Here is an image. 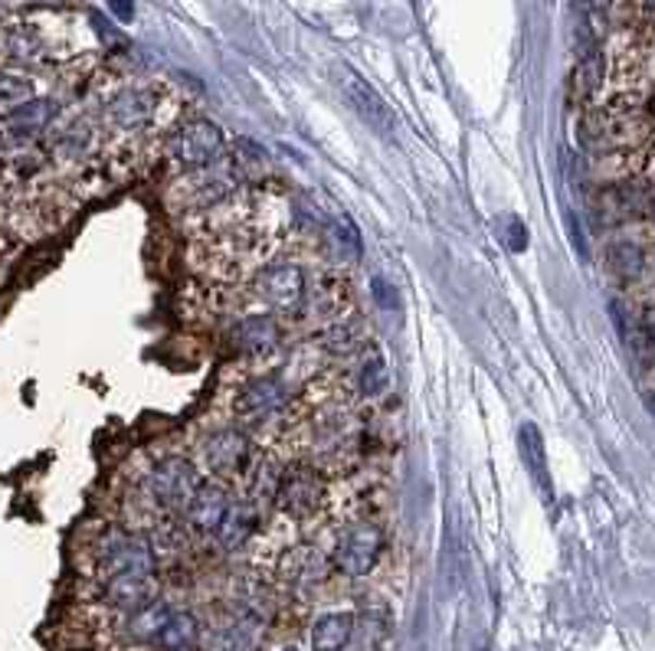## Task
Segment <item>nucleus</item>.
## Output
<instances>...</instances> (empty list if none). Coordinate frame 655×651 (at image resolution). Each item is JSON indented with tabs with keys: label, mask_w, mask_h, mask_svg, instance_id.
<instances>
[{
	"label": "nucleus",
	"mask_w": 655,
	"mask_h": 651,
	"mask_svg": "<svg viewBox=\"0 0 655 651\" xmlns=\"http://www.w3.org/2000/svg\"><path fill=\"white\" fill-rule=\"evenodd\" d=\"M197 635H200V628H197V618L190 612H171L155 641L164 651H184L197 641Z\"/></svg>",
	"instance_id": "obj_17"
},
{
	"label": "nucleus",
	"mask_w": 655,
	"mask_h": 651,
	"mask_svg": "<svg viewBox=\"0 0 655 651\" xmlns=\"http://www.w3.org/2000/svg\"><path fill=\"white\" fill-rule=\"evenodd\" d=\"M256 527H259L256 504H249V501H236L233 504L230 501V508H226V514H223V521L217 527V540H220L223 550H239L243 543H249Z\"/></svg>",
	"instance_id": "obj_14"
},
{
	"label": "nucleus",
	"mask_w": 655,
	"mask_h": 651,
	"mask_svg": "<svg viewBox=\"0 0 655 651\" xmlns=\"http://www.w3.org/2000/svg\"><path fill=\"white\" fill-rule=\"evenodd\" d=\"M106 112H109L112 125H119L122 132H145L155 122L158 102L148 89H122L112 96Z\"/></svg>",
	"instance_id": "obj_7"
},
{
	"label": "nucleus",
	"mask_w": 655,
	"mask_h": 651,
	"mask_svg": "<svg viewBox=\"0 0 655 651\" xmlns=\"http://www.w3.org/2000/svg\"><path fill=\"white\" fill-rule=\"evenodd\" d=\"M384 390H387V364H384V358L378 351H371L364 358V364L358 367V393L368 397V400H374Z\"/></svg>",
	"instance_id": "obj_21"
},
{
	"label": "nucleus",
	"mask_w": 655,
	"mask_h": 651,
	"mask_svg": "<svg viewBox=\"0 0 655 651\" xmlns=\"http://www.w3.org/2000/svg\"><path fill=\"white\" fill-rule=\"evenodd\" d=\"M321 348H324L328 354H335V358H351V354H358V351H361V331H358V324H355V321H338V324H332V328H328L324 338H321Z\"/></svg>",
	"instance_id": "obj_19"
},
{
	"label": "nucleus",
	"mask_w": 655,
	"mask_h": 651,
	"mask_svg": "<svg viewBox=\"0 0 655 651\" xmlns=\"http://www.w3.org/2000/svg\"><path fill=\"white\" fill-rule=\"evenodd\" d=\"M60 115V105L57 99H27L24 105H17L14 112H8V135L17 138V141H34L40 138Z\"/></svg>",
	"instance_id": "obj_8"
},
{
	"label": "nucleus",
	"mask_w": 655,
	"mask_h": 651,
	"mask_svg": "<svg viewBox=\"0 0 655 651\" xmlns=\"http://www.w3.org/2000/svg\"><path fill=\"white\" fill-rule=\"evenodd\" d=\"M109 8H112L122 21H132V4H128V0H109Z\"/></svg>",
	"instance_id": "obj_27"
},
{
	"label": "nucleus",
	"mask_w": 655,
	"mask_h": 651,
	"mask_svg": "<svg viewBox=\"0 0 655 651\" xmlns=\"http://www.w3.org/2000/svg\"><path fill=\"white\" fill-rule=\"evenodd\" d=\"M168 615H171L168 605H161V602H148L145 609H138V612L132 615V622H128V635H132L135 641H155L158 631H161V625L168 622Z\"/></svg>",
	"instance_id": "obj_20"
},
{
	"label": "nucleus",
	"mask_w": 655,
	"mask_h": 651,
	"mask_svg": "<svg viewBox=\"0 0 655 651\" xmlns=\"http://www.w3.org/2000/svg\"><path fill=\"white\" fill-rule=\"evenodd\" d=\"M230 508V494L223 485L217 481H200L194 498L187 501V521L200 530V534H217L223 514Z\"/></svg>",
	"instance_id": "obj_9"
},
{
	"label": "nucleus",
	"mask_w": 655,
	"mask_h": 651,
	"mask_svg": "<svg viewBox=\"0 0 655 651\" xmlns=\"http://www.w3.org/2000/svg\"><path fill=\"white\" fill-rule=\"evenodd\" d=\"M288 403V390L282 380L275 377H259V380H249L239 397H236V413L239 416H272L279 413L282 406Z\"/></svg>",
	"instance_id": "obj_10"
},
{
	"label": "nucleus",
	"mask_w": 655,
	"mask_h": 651,
	"mask_svg": "<svg viewBox=\"0 0 655 651\" xmlns=\"http://www.w3.org/2000/svg\"><path fill=\"white\" fill-rule=\"evenodd\" d=\"M521 455L528 462V472L534 475V481L541 485L544 498H551V478H547V455H544V442L534 423L521 426Z\"/></svg>",
	"instance_id": "obj_18"
},
{
	"label": "nucleus",
	"mask_w": 655,
	"mask_h": 651,
	"mask_svg": "<svg viewBox=\"0 0 655 651\" xmlns=\"http://www.w3.org/2000/svg\"><path fill=\"white\" fill-rule=\"evenodd\" d=\"M197 485H200L197 468H194L187 459L171 455V459H164V462H158V465L151 468L145 488H148L151 501H155L161 511H181V508H187V501L194 498Z\"/></svg>",
	"instance_id": "obj_3"
},
{
	"label": "nucleus",
	"mask_w": 655,
	"mask_h": 651,
	"mask_svg": "<svg viewBox=\"0 0 655 651\" xmlns=\"http://www.w3.org/2000/svg\"><path fill=\"white\" fill-rule=\"evenodd\" d=\"M86 145H89V125L86 122H73L70 128H63L57 135V148L63 158H83Z\"/></svg>",
	"instance_id": "obj_24"
},
{
	"label": "nucleus",
	"mask_w": 655,
	"mask_h": 651,
	"mask_svg": "<svg viewBox=\"0 0 655 651\" xmlns=\"http://www.w3.org/2000/svg\"><path fill=\"white\" fill-rule=\"evenodd\" d=\"M203 459H207V465H210L217 475H236V472L246 468L249 442H246V436L236 433V429L217 433V436L203 446Z\"/></svg>",
	"instance_id": "obj_12"
},
{
	"label": "nucleus",
	"mask_w": 655,
	"mask_h": 651,
	"mask_svg": "<svg viewBox=\"0 0 655 651\" xmlns=\"http://www.w3.org/2000/svg\"><path fill=\"white\" fill-rule=\"evenodd\" d=\"M321 236H324L328 252H335L342 262H358L361 252H364V246H361V233H358V226H355L351 216H335V220H328Z\"/></svg>",
	"instance_id": "obj_16"
},
{
	"label": "nucleus",
	"mask_w": 655,
	"mask_h": 651,
	"mask_svg": "<svg viewBox=\"0 0 655 651\" xmlns=\"http://www.w3.org/2000/svg\"><path fill=\"white\" fill-rule=\"evenodd\" d=\"M168 151L171 158L187 167V171H197V167H210L223 158V132L207 122V118H197V122H184L171 141H168Z\"/></svg>",
	"instance_id": "obj_1"
},
{
	"label": "nucleus",
	"mask_w": 655,
	"mask_h": 651,
	"mask_svg": "<svg viewBox=\"0 0 655 651\" xmlns=\"http://www.w3.org/2000/svg\"><path fill=\"white\" fill-rule=\"evenodd\" d=\"M609 268L619 275V278H642L645 272V252L632 242H619L609 249Z\"/></svg>",
	"instance_id": "obj_23"
},
{
	"label": "nucleus",
	"mask_w": 655,
	"mask_h": 651,
	"mask_svg": "<svg viewBox=\"0 0 655 651\" xmlns=\"http://www.w3.org/2000/svg\"><path fill=\"white\" fill-rule=\"evenodd\" d=\"M335 83L345 96V102L361 115V122L368 128H374L384 138H397V115L394 109L378 96V89H371L351 66H338L335 70Z\"/></svg>",
	"instance_id": "obj_2"
},
{
	"label": "nucleus",
	"mask_w": 655,
	"mask_h": 651,
	"mask_svg": "<svg viewBox=\"0 0 655 651\" xmlns=\"http://www.w3.org/2000/svg\"><path fill=\"white\" fill-rule=\"evenodd\" d=\"M355 638V615L351 612H328L311 628L314 651H345Z\"/></svg>",
	"instance_id": "obj_15"
},
{
	"label": "nucleus",
	"mask_w": 655,
	"mask_h": 651,
	"mask_svg": "<svg viewBox=\"0 0 655 651\" xmlns=\"http://www.w3.org/2000/svg\"><path fill=\"white\" fill-rule=\"evenodd\" d=\"M275 504L288 517H311L324 498V478L311 465H292L275 481Z\"/></svg>",
	"instance_id": "obj_5"
},
{
	"label": "nucleus",
	"mask_w": 655,
	"mask_h": 651,
	"mask_svg": "<svg viewBox=\"0 0 655 651\" xmlns=\"http://www.w3.org/2000/svg\"><path fill=\"white\" fill-rule=\"evenodd\" d=\"M27 99H34V79L0 70V112H14Z\"/></svg>",
	"instance_id": "obj_22"
},
{
	"label": "nucleus",
	"mask_w": 655,
	"mask_h": 651,
	"mask_svg": "<svg viewBox=\"0 0 655 651\" xmlns=\"http://www.w3.org/2000/svg\"><path fill=\"white\" fill-rule=\"evenodd\" d=\"M381 550H384V534L378 524H371V521L348 524L338 537V547H335V566L345 576L361 579L378 566Z\"/></svg>",
	"instance_id": "obj_4"
},
{
	"label": "nucleus",
	"mask_w": 655,
	"mask_h": 651,
	"mask_svg": "<svg viewBox=\"0 0 655 651\" xmlns=\"http://www.w3.org/2000/svg\"><path fill=\"white\" fill-rule=\"evenodd\" d=\"M285 651H295V648H285Z\"/></svg>",
	"instance_id": "obj_30"
},
{
	"label": "nucleus",
	"mask_w": 655,
	"mask_h": 651,
	"mask_svg": "<svg viewBox=\"0 0 655 651\" xmlns=\"http://www.w3.org/2000/svg\"><path fill=\"white\" fill-rule=\"evenodd\" d=\"M279 341H282V331H279L275 317H269V314H249L236 324V348L246 358H269V354H275Z\"/></svg>",
	"instance_id": "obj_11"
},
{
	"label": "nucleus",
	"mask_w": 655,
	"mask_h": 651,
	"mask_svg": "<svg viewBox=\"0 0 655 651\" xmlns=\"http://www.w3.org/2000/svg\"><path fill=\"white\" fill-rule=\"evenodd\" d=\"M305 285L308 281H305L301 268L292 265V262H272V265L259 268L256 278H252L256 295L262 301L282 308V311H292V308L305 304Z\"/></svg>",
	"instance_id": "obj_6"
},
{
	"label": "nucleus",
	"mask_w": 655,
	"mask_h": 651,
	"mask_svg": "<svg viewBox=\"0 0 655 651\" xmlns=\"http://www.w3.org/2000/svg\"><path fill=\"white\" fill-rule=\"evenodd\" d=\"M279 573H282L285 583H292V586H314V583L324 579L328 563H324L321 550H314V547L305 543V547H292V550L282 553Z\"/></svg>",
	"instance_id": "obj_13"
},
{
	"label": "nucleus",
	"mask_w": 655,
	"mask_h": 651,
	"mask_svg": "<svg viewBox=\"0 0 655 651\" xmlns=\"http://www.w3.org/2000/svg\"><path fill=\"white\" fill-rule=\"evenodd\" d=\"M583 4H586L590 14H603V11L609 8V0H583Z\"/></svg>",
	"instance_id": "obj_28"
},
{
	"label": "nucleus",
	"mask_w": 655,
	"mask_h": 651,
	"mask_svg": "<svg viewBox=\"0 0 655 651\" xmlns=\"http://www.w3.org/2000/svg\"><path fill=\"white\" fill-rule=\"evenodd\" d=\"M505 236H508V249H511V252H524V246H528V229H524V223H521L518 216L508 220Z\"/></svg>",
	"instance_id": "obj_25"
},
{
	"label": "nucleus",
	"mask_w": 655,
	"mask_h": 651,
	"mask_svg": "<svg viewBox=\"0 0 655 651\" xmlns=\"http://www.w3.org/2000/svg\"><path fill=\"white\" fill-rule=\"evenodd\" d=\"M371 291L381 308H397V291L387 285V278H371Z\"/></svg>",
	"instance_id": "obj_26"
},
{
	"label": "nucleus",
	"mask_w": 655,
	"mask_h": 651,
	"mask_svg": "<svg viewBox=\"0 0 655 651\" xmlns=\"http://www.w3.org/2000/svg\"><path fill=\"white\" fill-rule=\"evenodd\" d=\"M0 11H8V0H0Z\"/></svg>",
	"instance_id": "obj_29"
}]
</instances>
